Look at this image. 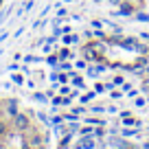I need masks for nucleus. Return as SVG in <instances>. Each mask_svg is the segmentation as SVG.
Listing matches in <instances>:
<instances>
[{"instance_id": "nucleus-9", "label": "nucleus", "mask_w": 149, "mask_h": 149, "mask_svg": "<svg viewBox=\"0 0 149 149\" xmlns=\"http://www.w3.org/2000/svg\"><path fill=\"white\" fill-rule=\"evenodd\" d=\"M70 79H72V86H77V88H81V86H84V79H81V77H77L74 72H70Z\"/></svg>"}, {"instance_id": "nucleus-22", "label": "nucleus", "mask_w": 149, "mask_h": 149, "mask_svg": "<svg viewBox=\"0 0 149 149\" xmlns=\"http://www.w3.org/2000/svg\"><path fill=\"white\" fill-rule=\"evenodd\" d=\"M94 90H97V94H99V92H105V86H103V84H97V86H94Z\"/></svg>"}, {"instance_id": "nucleus-16", "label": "nucleus", "mask_w": 149, "mask_h": 149, "mask_svg": "<svg viewBox=\"0 0 149 149\" xmlns=\"http://www.w3.org/2000/svg\"><path fill=\"white\" fill-rule=\"evenodd\" d=\"M136 20H140V22H149V13H136Z\"/></svg>"}, {"instance_id": "nucleus-10", "label": "nucleus", "mask_w": 149, "mask_h": 149, "mask_svg": "<svg viewBox=\"0 0 149 149\" xmlns=\"http://www.w3.org/2000/svg\"><path fill=\"white\" fill-rule=\"evenodd\" d=\"M33 99H35L37 103H46V101H48V97H46L44 92H35V94H33Z\"/></svg>"}, {"instance_id": "nucleus-6", "label": "nucleus", "mask_w": 149, "mask_h": 149, "mask_svg": "<svg viewBox=\"0 0 149 149\" xmlns=\"http://www.w3.org/2000/svg\"><path fill=\"white\" fill-rule=\"evenodd\" d=\"M132 13H134V9H132V5H130V2L121 5V9H118V11H114V15H132Z\"/></svg>"}, {"instance_id": "nucleus-17", "label": "nucleus", "mask_w": 149, "mask_h": 149, "mask_svg": "<svg viewBox=\"0 0 149 149\" xmlns=\"http://www.w3.org/2000/svg\"><path fill=\"white\" fill-rule=\"evenodd\" d=\"M57 59H59V57H55V55H51V57H48V66H53V68H57Z\"/></svg>"}, {"instance_id": "nucleus-11", "label": "nucleus", "mask_w": 149, "mask_h": 149, "mask_svg": "<svg viewBox=\"0 0 149 149\" xmlns=\"http://www.w3.org/2000/svg\"><path fill=\"white\" fill-rule=\"evenodd\" d=\"M97 97V90H92V92H88V94H84L81 97V103H88V101H92V99Z\"/></svg>"}, {"instance_id": "nucleus-12", "label": "nucleus", "mask_w": 149, "mask_h": 149, "mask_svg": "<svg viewBox=\"0 0 149 149\" xmlns=\"http://www.w3.org/2000/svg\"><path fill=\"white\" fill-rule=\"evenodd\" d=\"M77 40H79L77 35H64V40H61V42H64V44H74Z\"/></svg>"}, {"instance_id": "nucleus-8", "label": "nucleus", "mask_w": 149, "mask_h": 149, "mask_svg": "<svg viewBox=\"0 0 149 149\" xmlns=\"http://www.w3.org/2000/svg\"><path fill=\"white\" fill-rule=\"evenodd\" d=\"M70 138H72V132H68V134H66L64 138H61V143H59V149H66V147H68Z\"/></svg>"}, {"instance_id": "nucleus-20", "label": "nucleus", "mask_w": 149, "mask_h": 149, "mask_svg": "<svg viewBox=\"0 0 149 149\" xmlns=\"http://www.w3.org/2000/svg\"><path fill=\"white\" fill-rule=\"evenodd\" d=\"M147 61H149V57H140V59L136 61V66H138V68H140V66H145V64H147Z\"/></svg>"}, {"instance_id": "nucleus-18", "label": "nucleus", "mask_w": 149, "mask_h": 149, "mask_svg": "<svg viewBox=\"0 0 149 149\" xmlns=\"http://www.w3.org/2000/svg\"><path fill=\"white\" fill-rule=\"evenodd\" d=\"M68 57H70V51H68V48H64V51L59 53V59H64V61H66Z\"/></svg>"}, {"instance_id": "nucleus-15", "label": "nucleus", "mask_w": 149, "mask_h": 149, "mask_svg": "<svg viewBox=\"0 0 149 149\" xmlns=\"http://www.w3.org/2000/svg\"><path fill=\"white\" fill-rule=\"evenodd\" d=\"M33 7H35V2H33V0H26V2L22 5V11H31Z\"/></svg>"}, {"instance_id": "nucleus-3", "label": "nucleus", "mask_w": 149, "mask_h": 149, "mask_svg": "<svg viewBox=\"0 0 149 149\" xmlns=\"http://www.w3.org/2000/svg\"><path fill=\"white\" fill-rule=\"evenodd\" d=\"M5 112H7V116L13 118L15 114H18V101H15V99H9V101H5Z\"/></svg>"}, {"instance_id": "nucleus-7", "label": "nucleus", "mask_w": 149, "mask_h": 149, "mask_svg": "<svg viewBox=\"0 0 149 149\" xmlns=\"http://www.w3.org/2000/svg\"><path fill=\"white\" fill-rule=\"evenodd\" d=\"M105 68H107V66L99 64V66H94V68H90V70H88V74H90V77H97V74H99V72H103Z\"/></svg>"}, {"instance_id": "nucleus-25", "label": "nucleus", "mask_w": 149, "mask_h": 149, "mask_svg": "<svg viewBox=\"0 0 149 149\" xmlns=\"http://www.w3.org/2000/svg\"><path fill=\"white\" fill-rule=\"evenodd\" d=\"M7 37H9V33H7V31H5V33H0V44H2V42H5V40H7Z\"/></svg>"}, {"instance_id": "nucleus-27", "label": "nucleus", "mask_w": 149, "mask_h": 149, "mask_svg": "<svg viewBox=\"0 0 149 149\" xmlns=\"http://www.w3.org/2000/svg\"><path fill=\"white\" fill-rule=\"evenodd\" d=\"M140 37H143V40H149V33H140Z\"/></svg>"}, {"instance_id": "nucleus-19", "label": "nucleus", "mask_w": 149, "mask_h": 149, "mask_svg": "<svg viewBox=\"0 0 149 149\" xmlns=\"http://www.w3.org/2000/svg\"><path fill=\"white\" fill-rule=\"evenodd\" d=\"M57 79L61 81V84H66V81L70 79V74H66V72H61V74H57Z\"/></svg>"}, {"instance_id": "nucleus-1", "label": "nucleus", "mask_w": 149, "mask_h": 149, "mask_svg": "<svg viewBox=\"0 0 149 149\" xmlns=\"http://www.w3.org/2000/svg\"><path fill=\"white\" fill-rule=\"evenodd\" d=\"M13 130L20 132V134L26 132V130H31V121H29L26 114H20V112H18V114L13 116Z\"/></svg>"}, {"instance_id": "nucleus-28", "label": "nucleus", "mask_w": 149, "mask_h": 149, "mask_svg": "<svg viewBox=\"0 0 149 149\" xmlns=\"http://www.w3.org/2000/svg\"><path fill=\"white\" fill-rule=\"evenodd\" d=\"M143 149H149V143H145V145H143Z\"/></svg>"}, {"instance_id": "nucleus-30", "label": "nucleus", "mask_w": 149, "mask_h": 149, "mask_svg": "<svg viewBox=\"0 0 149 149\" xmlns=\"http://www.w3.org/2000/svg\"><path fill=\"white\" fill-rule=\"evenodd\" d=\"M0 5H2V0H0Z\"/></svg>"}, {"instance_id": "nucleus-13", "label": "nucleus", "mask_w": 149, "mask_h": 149, "mask_svg": "<svg viewBox=\"0 0 149 149\" xmlns=\"http://www.w3.org/2000/svg\"><path fill=\"white\" fill-rule=\"evenodd\" d=\"M134 134H138V130H127V127H125V130L121 132V136H123V138H127V136H134Z\"/></svg>"}, {"instance_id": "nucleus-5", "label": "nucleus", "mask_w": 149, "mask_h": 149, "mask_svg": "<svg viewBox=\"0 0 149 149\" xmlns=\"http://www.w3.org/2000/svg\"><path fill=\"white\" fill-rule=\"evenodd\" d=\"M74 149H94V138L92 136H81L79 145H77Z\"/></svg>"}, {"instance_id": "nucleus-29", "label": "nucleus", "mask_w": 149, "mask_h": 149, "mask_svg": "<svg viewBox=\"0 0 149 149\" xmlns=\"http://www.w3.org/2000/svg\"><path fill=\"white\" fill-rule=\"evenodd\" d=\"M110 2H112V5H118V0H110Z\"/></svg>"}, {"instance_id": "nucleus-24", "label": "nucleus", "mask_w": 149, "mask_h": 149, "mask_svg": "<svg viewBox=\"0 0 149 149\" xmlns=\"http://www.w3.org/2000/svg\"><path fill=\"white\" fill-rule=\"evenodd\" d=\"M61 103H64V99H61V97H55V99H53V105H61Z\"/></svg>"}, {"instance_id": "nucleus-21", "label": "nucleus", "mask_w": 149, "mask_h": 149, "mask_svg": "<svg viewBox=\"0 0 149 149\" xmlns=\"http://www.w3.org/2000/svg\"><path fill=\"white\" fill-rule=\"evenodd\" d=\"M24 61H26V64H33V61H40V59L33 57V55H26V57H24Z\"/></svg>"}, {"instance_id": "nucleus-4", "label": "nucleus", "mask_w": 149, "mask_h": 149, "mask_svg": "<svg viewBox=\"0 0 149 149\" xmlns=\"http://www.w3.org/2000/svg\"><path fill=\"white\" fill-rule=\"evenodd\" d=\"M110 147H114V149H132V145H130V143H125L123 138H116V136H112V138H110Z\"/></svg>"}, {"instance_id": "nucleus-14", "label": "nucleus", "mask_w": 149, "mask_h": 149, "mask_svg": "<svg viewBox=\"0 0 149 149\" xmlns=\"http://www.w3.org/2000/svg\"><path fill=\"white\" fill-rule=\"evenodd\" d=\"M11 79H13V84H18V86H22V84H24V77H22V74H18V72H15Z\"/></svg>"}, {"instance_id": "nucleus-23", "label": "nucleus", "mask_w": 149, "mask_h": 149, "mask_svg": "<svg viewBox=\"0 0 149 149\" xmlns=\"http://www.w3.org/2000/svg\"><path fill=\"white\" fill-rule=\"evenodd\" d=\"M81 136H90V132H92V130H90V127H81Z\"/></svg>"}, {"instance_id": "nucleus-2", "label": "nucleus", "mask_w": 149, "mask_h": 149, "mask_svg": "<svg viewBox=\"0 0 149 149\" xmlns=\"http://www.w3.org/2000/svg\"><path fill=\"white\" fill-rule=\"evenodd\" d=\"M118 46L127 48V51H138V53H147V46H143V44H138L136 40H123V42H116Z\"/></svg>"}, {"instance_id": "nucleus-26", "label": "nucleus", "mask_w": 149, "mask_h": 149, "mask_svg": "<svg viewBox=\"0 0 149 149\" xmlns=\"http://www.w3.org/2000/svg\"><path fill=\"white\" fill-rule=\"evenodd\" d=\"M92 112H105V110H103V105H94V107H92Z\"/></svg>"}]
</instances>
